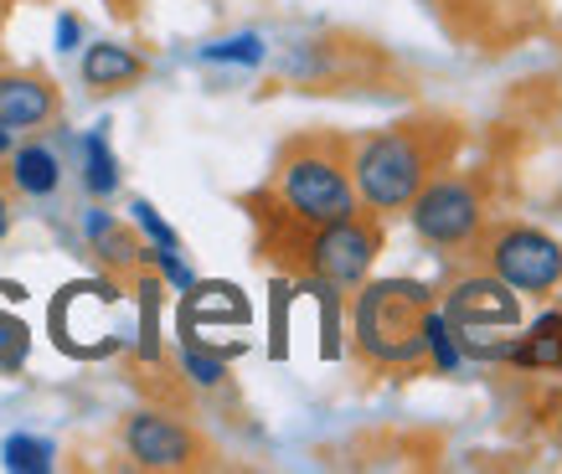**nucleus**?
<instances>
[{"label":"nucleus","mask_w":562,"mask_h":474,"mask_svg":"<svg viewBox=\"0 0 562 474\" xmlns=\"http://www.w3.org/2000/svg\"><path fill=\"white\" fill-rule=\"evenodd\" d=\"M248 217L258 227V253L273 269L294 273L300 284H315L325 294H346L361 279H372L376 253H382V217L357 206L336 222H294L263 196H243Z\"/></svg>","instance_id":"nucleus-1"},{"label":"nucleus","mask_w":562,"mask_h":474,"mask_svg":"<svg viewBox=\"0 0 562 474\" xmlns=\"http://www.w3.org/2000/svg\"><path fill=\"white\" fill-rule=\"evenodd\" d=\"M460 150V124L443 114H413L397 119L387 129H372V135L351 139V187H357V202L376 217H392V212H408V202L418 191L449 170Z\"/></svg>","instance_id":"nucleus-2"},{"label":"nucleus","mask_w":562,"mask_h":474,"mask_svg":"<svg viewBox=\"0 0 562 474\" xmlns=\"http://www.w3.org/2000/svg\"><path fill=\"white\" fill-rule=\"evenodd\" d=\"M434 289L418 279H361L351 289V356L367 372H413L428 361Z\"/></svg>","instance_id":"nucleus-3"},{"label":"nucleus","mask_w":562,"mask_h":474,"mask_svg":"<svg viewBox=\"0 0 562 474\" xmlns=\"http://www.w3.org/2000/svg\"><path fill=\"white\" fill-rule=\"evenodd\" d=\"M258 196L294 222H336L357 212L361 202L351 187V139L330 129H305L284 139Z\"/></svg>","instance_id":"nucleus-4"},{"label":"nucleus","mask_w":562,"mask_h":474,"mask_svg":"<svg viewBox=\"0 0 562 474\" xmlns=\"http://www.w3.org/2000/svg\"><path fill=\"white\" fill-rule=\"evenodd\" d=\"M439 315L449 325L454 346H460V356H475V361H506V346L527 325L521 294L512 284H501L491 269L454 279L449 294H443Z\"/></svg>","instance_id":"nucleus-5"},{"label":"nucleus","mask_w":562,"mask_h":474,"mask_svg":"<svg viewBox=\"0 0 562 474\" xmlns=\"http://www.w3.org/2000/svg\"><path fill=\"white\" fill-rule=\"evenodd\" d=\"M480 253H485V269L512 284L516 294H552L562 284V237L542 233V227H527V222H495L475 237Z\"/></svg>","instance_id":"nucleus-6"},{"label":"nucleus","mask_w":562,"mask_h":474,"mask_svg":"<svg viewBox=\"0 0 562 474\" xmlns=\"http://www.w3.org/2000/svg\"><path fill=\"white\" fill-rule=\"evenodd\" d=\"M120 454L130 459L135 470H155V474H181V470H206V464H217V449H212L187 418L160 413V407L124 413Z\"/></svg>","instance_id":"nucleus-7"},{"label":"nucleus","mask_w":562,"mask_h":474,"mask_svg":"<svg viewBox=\"0 0 562 474\" xmlns=\"http://www.w3.org/2000/svg\"><path fill=\"white\" fill-rule=\"evenodd\" d=\"M408 222L428 248H470L485 233V196H480L475 181L439 170L408 202Z\"/></svg>","instance_id":"nucleus-8"},{"label":"nucleus","mask_w":562,"mask_h":474,"mask_svg":"<svg viewBox=\"0 0 562 474\" xmlns=\"http://www.w3.org/2000/svg\"><path fill=\"white\" fill-rule=\"evenodd\" d=\"M63 119V88L42 68H16L0 63V129L11 135H36Z\"/></svg>","instance_id":"nucleus-9"},{"label":"nucleus","mask_w":562,"mask_h":474,"mask_svg":"<svg viewBox=\"0 0 562 474\" xmlns=\"http://www.w3.org/2000/svg\"><path fill=\"white\" fill-rule=\"evenodd\" d=\"M78 72H83V83L93 88V93H124V88L145 83L150 63H145L135 47H120V42H93V47L83 52Z\"/></svg>","instance_id":"nucleus-10"},{"label":"nucleus","mask_w":562,"mask_h":474,"mask_svg":"<svg viewBox=\"0 0 562 474\" xmlns=\"http://www.w3.org/2000/svg\"><path fill=\"white\" fill-rule=\"evenodd\" d=\"M506 361L521 372H562V309H547L542 320H531V330L506 346Z\"/></svg>","instance_id":"nucleus-11"},{"label":"nucleus","mask_w":562,"mask_h":474,"mask_svg":"<svg viewBox=\"0 0 562 474\" xmlns=\"http://www.w3.org/2000/svg\"><path fill=\"white\" fill-rule=\"evenodd\" d=\"M83 237L93 242V253L109 258L114 269H145V242H139V237L130 233L114 212L93 206V212L83 217Z\"/></svg>","instance_id":"nucleus-12"},{"label":"nucleus","mask_w":562,"mask_h":474,"mask_svg":"<svg viewBox=\"0 0 562 474\" xmlns=\"http://www.w3.org/2000/svg\"><path fill=\"white\" fill-rule=\"evenodd\" d=\"M11 187L21 196H52V191L63 187V160L47 150V145H11Z\"/></svg>","instance_id":"nucleus-13"},{"label":"nucleus","mask_w":562,"mask_h":474,"mask_svg":"<svg viewBox=\"0 0 562 474\" xmlns=\"http://www.w3.org/2000/svg\"><path fill=\"white\" fill-rule=\"evenodd\" d=\"M181 372L191 387H222L227 382V356L212 351L202 336H181Z\"/></svg>","instance_id":"nucleus-14"},{"label":"nucleus","mask_w":562,"mask_h":474,"mask_svg":"<svg viewBox=\"0 0 562 474\" xmlns=\"http://www.w3.org/2000/svg\"><path fill=\"white\" fill-rule=\"evenodd\" d=\"M83 187H88V196H114L120 191V160H114L103 135L83 139Z\"/></svg>","instance_id":"nucleus-15"},{"label":"nucleus","mask_w":562,"mask_h":474,"mask_svg":"<svg viewBox=\"0 0 562 474\" xmlns=\"http://www.w3.org/2000/svg\"><path fill=\"white\" fill-rule=\"evenodd\" d=\"M52 459H57V449L47 439H32V433H11V439L0 443V464L5 470L42 474V470H52Z\"/></svg>","instance_id":"nucleus-16"},{"label":"nucleus","mask_w":562,"mask_h":474,"mask_svg":"<svg viewBox=\"0 0 562 474\" xmlns=\"http://www.w3.org/2000/svg\"><path fill=\"white\" fill-rule=\"evenodd\" d=\"M206 63H263V42L258 36H238V42L206 47Z\"/></svg>","instance_id":"nucleus-17"},{"label":"nucleus","mask_w":562,"mask_h":474,"mask_svg":"<svg viewBox=\"0 0 562 474\" xmlns=\"http://www.w3.org/2000/svg\"><path fill=\"white\" fill-rule=\"evenodd\" d=\"M135 227L150 237V248H181V242H176V233L160 222V212H155L150 202H135Z\"/></svg>","instance_id":"nucleus-18"},{"label":"nucleus","mask_w":562,"mask_h":474,"mask_svg":"<svg viewBox=\"0 0 562 474\" xmlns=\"http://www.w3.org/2000/svg\"><path fill=\"white\" fill-rule=\"evenodd\" d=\"M57 42H63V47H72V42H78V21H72V16H63V26H57Z\"/></svg>","instance_id":"nucleus-19"},{"label":"nucleus","mask_w":562,"mask_h":474,"mask_svg":"<svg viewBox=\"0 0 562 474\" xmlns=\"http://www.w3.org/2000/svg\"><path fill=\"white\" fill-rule=\"evenodd\" d=\"M11 233V196H5V191H0V237Z\"/></svg>","instance_id":"nucleus-20"},{"label":"nucleus","mask_w":562,"mask_h":474,"mask_svg":"<svg viewBox=\"0 0 562 474\" xmlns=\"http://www.w3.org/2000/svg\"><path fill=\"white\" fill-rule=\"evenodd\" d=\"M11 145H16V135H11V129H0V160L11 155Z\"/></svg>","instance_id":"nucleus-21"},{"label":"nucleus","mask_w":562,"mask_h":474,"mask_svg":"<svg viewBox=\"0 0 562 474\" xmlns=\"http://www.w3.org/2000/svg\"><path fill=\"white\" fill-rule=\"evenodd\" d=\"M109 5H114L120 16H130V11H135V0H109Z\"/></svg>","instance_id":"nucleus-22"},{"label":"nucleus","mask_w":562,"mask_h":474,"mask_svg":"<svg viewBox=\"0 0 562 474\" xmlns=\"http://www.w3.org/2000/svg\"><path fill=\"white\" fill-rule=\"evenodd\" d=\"M424 5H443V0H424Z\"/></svg>","instance_id":"nucleus-23"}]
</instances>
